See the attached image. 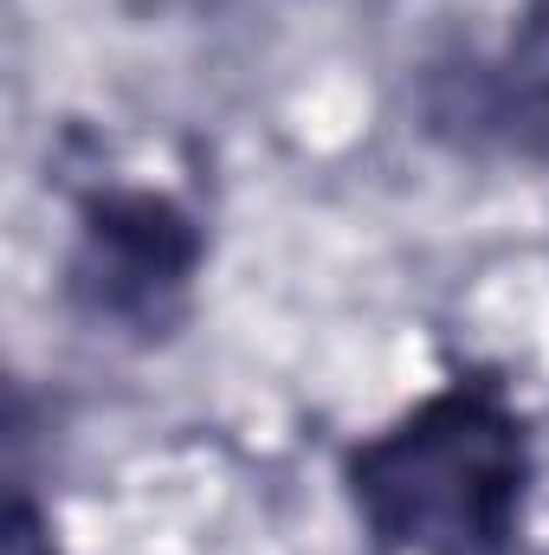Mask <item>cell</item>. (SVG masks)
I'll use <instances>...</instances> for the list:
<instances>
[{
	"label": "cell",
	"instance_id": "obj_1",
	"mask_svg": "<svg viewBox=\"0 0 549 555\" xmlns=\"http://www.w3.org/2000/svg\"><path fill=\"white\" fill-rule=\"evenodd\" d=\"M524 426L491 382H452L356 446L349 498L401 555H511L524 517Z\"/></svg>",
	"mask_w": 549,
	"mask_h": 555
},
{
	"label": "cell",
	"instance_id": "obj_2",
	"mask_svg": "<svg viewBox=\"0 0 549 555\" xmlns=\"http://www.w3.org/2000/svg\"><path fill=\"white\" fill-rule=\"evenodd\" d=\"M201 266V233L168 194H104L85 207L72 297L98 323L155 336L181 317Z\"/></svg>",
	"mask_w": 549,
	"mask_h": 555
},
{
	"label": "cell",
	"instance_id": "obj_3",
	"mask_svg": "<svg viewBox=\"0 0 549 555\" xmlns=\"http://www.w3.org/2000/svg\"><path fill=\"white\" fill-rule=\"evenodd\" d=\"M491 117L505 124V137L549 155V0H531V13L518 20L498 78H491Z\"/></svg>",
	"mask_w": 549,
	"mask_h": 555
},
{
	"label": "cell",
	"instance_id": "obj_4",
	"mask_svg": "<svg viewBox=\"0 0 549 555\" xmlns=\"http://www.w3.org/2000/svg\"><path fill=\"white\" fill-rule=\"evenodd\" d=\"M7 555H59L52 550V537H46V524H39V511H33L26 498H13V517H7Z\"/></svg>",
	"mask_w": 549,
	"mask_h": 555
}]
</instances>
